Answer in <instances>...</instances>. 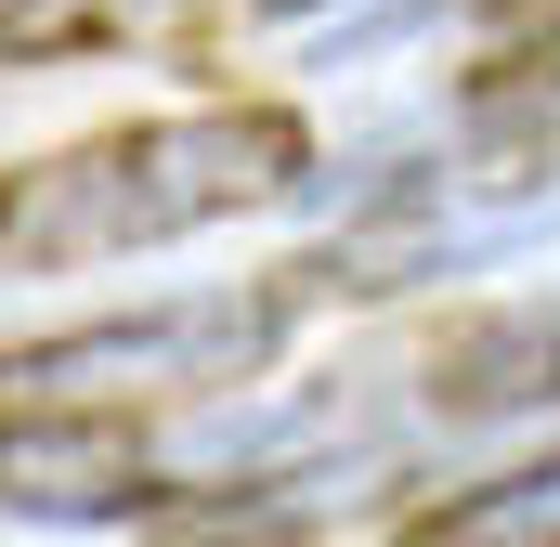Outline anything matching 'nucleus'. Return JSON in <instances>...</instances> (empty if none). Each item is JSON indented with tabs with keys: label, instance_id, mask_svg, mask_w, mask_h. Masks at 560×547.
<instances>
[{
	"label": "nucleus",
	"instance_id": "423d86ee",
	"mask_svg": "<svg viewBox=\"0 0 560 547\" xmlns=\"http://www.w3.org/2000/svg\"><path fill=\"white\" fill-rule=\"evenodd\" d=\"M392 547H560V443L482 469V482H443L418 509H392Z\"/></svg>",
	"mask_w": 560,
	"mask_h": 547
},
{
	"label": "nucleus",
	"instance_id": "7ed1b4c3",
	"mask_svg": "<svg viewBox=\"0 0 560 547\" xmlns=\"http://www.w3.org/2000/svg\"><path fill=\"white\" fill-rule=\"evenodd\" d=\"M0 509H52V522H143V430L131 417H52L0 405Z\"/></svg>",
	"mask_w": 560,
	"mask_h": 547
},
{
	"label": "nucleus",
	"instance_id": "39448f33",
	"mask_svg": "<svg viewBox=\"0 0 560 547\" xmlns=\"http://www.w3.org/2000/svg\"><path fill=\"white\" fill-rule=\"evenodd\" d=\"M560 392V313H443L418 352V405L443 430H495Z\"/></svg>",
	"mask_w": 560,
	"mask_h": 547
},
{
	"label": "nucleus",
	"instance_id": "6e6552de",
	"mask_svg": "<svg viewBox=\"0 0 560 547\" xmlns=\"http://www.w3.org/2000/svg\"><path fill=\"white\" fill-rule=\"evenodd\" d=\"M248 26H300V13H339V0H235Z\"/></svg>",
	"mask_w": 560,
	"mask_h": 547
},
{
	"label": "nucleus",
	"instance_id": "0eeeda50",
	"mask_svg": "<svg viewBox=\"0 0 560 547\" xmlns=\"http://www.w3.org/2000/svg\"><path fill=\"white\" fill-rule=\"evenodd\" d=\"M196 0H0V66H105L131 39H170Z\"/></svg>",
	"mask_w": 560,
	"mask_h": 547
},
{
	"label": "nucleus",
	"instance_id": "f257e3e1",
	"mask_svg": "<svg viewBox=\"0 0 560 547\" xmlns=\"http://www.w3.org/2000/svg\"><path fill=\"white\" fill-rule=\"evenodd\" d=\"M313 196V118L300 105H170L118 118L52 156L0 170V274H105L143 248H183L209 222H261Z\"/></svg>",
	"mask_w": 560,
	"mask_h": 547
},
{
	"label": "nucleus",
	"instance_id": "20e7f679",
	"mask_svg": "<svg viewBox=\"0 0 560 547\" xmlns=\"http://www.w3.org/2000/svg\"><path fill=\"white\" fill-rule=\"evenodd\" d=\"M392 469H326V456H300V469H235V482H183V496H156L143 509V547H300L313 522H339L352 496H378Z\"/></svg>",
	"mask_w": 560,
	"mask_h": 547
},
{
	"label": "nucleus",
	"instance_id": "f03ea898",
	"mask_svg": "<svg viewBox=\"0 0 560 547\" xmlns=\"http://www.w3.org/2000/svg\"><path fill=\"white\" fill-rule=\"evenodd\" d=\"M300 326V274L261 287H183V300H131V313H79L39 339H0V405H52V417H170V405H222L235 379H261Z\"/></svg>",
	"mask_w": 560,
	"mask_h": 547
}]
</instances>
